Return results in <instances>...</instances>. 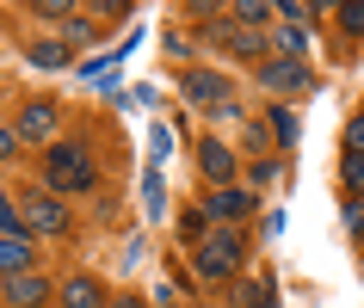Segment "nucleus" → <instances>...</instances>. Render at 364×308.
<instances>
[{
  "mask_svg": "<svg viewBox=\"0 0 364 308\" xmlns=\"http://www.w3.org/2000/svg\"><path fill=\"white\" fill-rule=\"evenodd\" d=\"M56 296H62V308H105V284H99L93 271H75Z\"/></svg>",
  "mask_w": 364,
  "mask_h": 308,
  "instance_id": "obj_8",
  "label": "nucleus"
},
{
  "mask_svg": "<svg viewBox=\"0 0 364 308\" xmlns=\"http://www.w3.org/2000/svg\"><path fill=\"white\" fill-rule=\"evenodd\" d=\"M99 179V167H93V154L80 148V142H50L43 148V192H87Z\"/></svg>",
  "mask_w": 364,
  "mask_h": 308,
  "instance_id": "obj_1",
  "label": "nucleus"
},
{
  "mask_svg": "<svg viewBox=\"0 0 364 308\" xmlns=\"http://www.w3.org/2000/svg\"><path fill=\"white\" fill-rule=\"evenodd\" d=\"M241 234H204L192 247V259H198V277H210V284H229L235 271H241Z\"/></svg>",
  "mask_w": 364,
  "mask_h": 308,
  "instance_id": "obj_2",
  "label": "nucleus"
},
{
  "mask_svg": "<svg viewBox=\"0 0 364 308\" xmlns=\"http://www.w3.org/2000/svg\"><path fill=\"white\" fill-rule=\"evenodd\" d=\"M56 123H62L56 99H31L19 111V142H43V148H50V142H56Z\"/></svg>",
  "mask_w": 364,
  "mask_h": 308,
  "instance_id": "obj_4",
  "label": "nucleus"
},
{
  "mask_svg": "<svg viewBox=\"0 0 364 308\" xmlns=\"http://www.w3.org/2000/svg\"><path fill=\"white\" fill-rule=\"evenodd\" d=\"M340 185L352 197H364V154H340Z\"/></svg>",
  "mask_w": 364,
  "mask_h": 308,
  "instance_id": "obj_14",
  "label": "nucleus"
},
{
  "mask_svg": "<svg viewBox=\"0 0 364 308\" xmlns=\"http://www.w3.org/2000/svg\"><path fill=\"white\" fill-rule=\"evenodd\" d=\"M198 167H204V179L223 192V185L235 179V148H229V142H216V136H204V142H198Z\"/></svg>",
  "mask_w": 364,
  "mask_h": 308,
  "instance_id": "obj_6",
  "label": "nucleus"
},
{
  "mask_svg": "<svg viewBox=\"0 0 364 308\" xmlns=\"http://www.w3.org/2000/svg\"><path fill=\"white\" fill-rule=\"evenodd\" d=\"M31 13H38V19H75V6H68V0H31Z\"/></svg>",
  "mask_w": 364,
  "mask_h": 308,
  "instance_id": "obj_19",
  "label": "nucleus"
},
{
  "mask_svg": "<svg viewBox=\"0 0 364 308\" xmlns=\"http://www.w3.org/2000/svg\"><path fill=\"white\" fill-rule=\"evenodd\" d=\"M19 154V130H0V160H13Z\"/></svg>",
  "mask_w": 364,
  "mask_h": 308,
  "instance_id": "obj_25",
  "label": "nucleus"
},
{
  "mask_svg": "<svg viewBox=\"0 0 364 308\" xmlns=\"http://www.w3.org/2000/svg\"><path fill=\"white\" fill-rule=\"evenodd\" d=\"M31 56V68H68V43H56V38H43V43H31L25 50Z\"/></svg>",
  "mask_w": 364,
  "mask_h": 308,
  "instance_id": "obj_13",
  "label": "nucleus"
},
{
  "mask_svg": "<svg viewBox=\"0 0 364 308\" xmlns=\"http://www.w3.org/2000/svg\"><path fill=\"white\" fill-rule=\"evenodd\" d=\"M19 222H25V234H68L75 229V216H68V204L56 192H31L19 204Z\"/></svg>",
  "mask_w": 364,
  "mask_h": 308,
  "instance_id": "obj_3",
  "label": "nucleus"
},
{
  "mask_svg": "<svg viewBox=\"0 0 364 308\" xmlns=\"http://www.w3.org/2000/svg\"><path fill=\"white\" fill-rule=\"evenodd\" d=\"M346 229L364 234V197H346Z\"/></svg>",
  "mask_w": 364,
  "mask_h": 308,
  "instance_id": "obj_23",
  "label": "nucleus"
},
{
  "mask_svg": "<svg viewBox=\"0 0 364 308\" xmlns=\"http://www.w3.org/2000/svg\"><path fill=\"white\" fill-rule=\"evenodd\" d=\"M112 308H142V302H136V296H117V302Z\"/></svg>",
  "mask_w": 364,
  "mask_h": 308,
  "instance_id": "obj_26",
  "label": "nucleus"
},
{
  "mask_svg": "<svg viewBox=\"0 0 364 308\" xmlns=\"http://www.w3.org/2000/svg\"><path fill=\"white\" fill-rule=\"evenodd\" d=\"M6 302H13V308H43V302H50V277H43V271L6 277Z\"/></svg>",
  "mask_w": 364,
  "mask_h": 308,
  "instance_id": "obj_7",
  "label": "nucleus"
},
{
  "mask_svg": "<svg viewBox=\"0 0 364 308\" xmlns=\"http://www.w3.org/2000/svg\"><path fill=\"white\" fill-rule=\"evenodd\" d=\"M223 93H229V80L210 75V68H192V75H186V99H192V105H223Z\"/></svg>",
  "mask_w": 364,
  "mask_h": 308,
  "instance_id": "obj_10",
  "label": "nucleus"
},
{
  "mask_svg": "<svg viewBox=\"0 0 364 308\" xmlns=\"http://www.w3.org/2000/svg\"><path fill=\"white\" fill-rule=\"evenodd\" d=\"M340 25L352 31V38H364V0H352V6H340Z\"/></svg>",
  "mask_w": 364,
  "mask_h": 308,
  "instance_id": "obj_21",
  "label": "nucleus"
},
{
  "mask_svg": "<svg viewBox=\"0 0 364 308\" xmlns=\"http://www.w3.org/2000/svg\"><path fill=\"white\" fill-rule=\"evenodd\" d=\"M19 271H38V247L25 234H0V277H19Z\"/></svg>",
  "mask_w": 364,
  "mask_h": 308,
  "instance_id": "obj_9",
  "label": "nucleus"
},
{
  "mask_svg": "<svg viewBox=\"0 0 364 308\" xmlns=\"http://www.w3.org/2000/svg\"><path fill=\"white\" fill-rule=\"evenodd\" d=\"M223 43H229L235 56H259L266 43H259V31H223Z\"/></svg>",
  "mask_w": 364,
  "mask_h": 308,
  "instance_id": "obj_16",
  "label": "nucleus"
},
{
  "mask_svg": "<svg viewBox=\"0 0 364 308\" xmlns=\"http://www.w3.org/2000/svg\"><path fill=\"white\" fill-rule=\"evenodd\" d=\"M204 216H223V222H235V216H253V192H235V185H223V192L210 197V204H204Z\"/></svg>",
  "mask_w": 364,
  "mask_h": 308,
  "instance_id": "obj_11",
  "label": "nucleus"
},
{
  "mask_svg": "<svg viewBox=\"0 0 364 308\" xmlns=\"http://www.w3.org/2000/svg\"><path fill=\"white\" fill-rule=\"evenodd\" d=\"M259 87H266V93H309V75H303V62H259Z\"/></svg>",
  "mask_w": 364,
  "mask_h": 308,
  "instance_id": "obj_5",
  "label": "nucleus"
},
{
  "mask_svg": "<svg viewBox=\"0 0 364 308\" xmlns=\"http://www.w3.org/2000/svg\"><path fill=\"white\" fill-rule=\"evenodd\" d=\"M266 123H272V136H278V148H296V130H303V123H296V111H290V105H272Z\"/></svg>",
  "mask_w": 364,
  "mask_h": 308,
  "instance_id": "obj_12",
  "label": "nucleus"
},
{
  "mask_svg": "<svg viewBox=\"0 0 364 308\" xmlns=\"http://www.w3.org/2000/svg\"><path fill=\"white\" fill-rule=\"evenodd\" d=\"M303 43H309V31H296V25H278V50H284V62L303 56Z\"/></svg>",
  "mask_w": 364,
  "mask_h": 308,
  "instance_id": "obj_17",
  "label": "nucleus"
},
{
  "mask_svg": "<svg viewBox=\"0 0 364 308\" xmlns=\"http://www.w3.org/2000/svg\"><path fill=\"white\" fill-rule=\"evenodd\" d=\"M229 19H235V25H259V19H272V6H259V0H241V6H229Z\"/></svg>",
  "mask_w": 364,
  "mask_h": 308,
  "instance_id": "obj_18",
  "label": "nucleus"
},
{
  "mask_svg": "<svg viewBox=\"0 0 364 308\" xmlns=\"http://www.w3.org/2000/svg\"><path fill=\"white\" fill-rule=\"evenodd\" d=\"M93 38V19H87V13H75V19H68V43H87Z\"/></svg>",
  "mask_w": 364,
  "mask_h": 308,
  "instance_id": "obj_24",
  "label": "nucleus"
},
{
  "mask_svg": "<svg viewBox=\"0 0 364 308\" xmlns=\"http://www.w3.org/2000/svg\"><path fill=\"white\" fill-rule=\"evenodd\" d=\"M259 308H272V296H266V302H259Z\"/></svg>",
  "mask_w": 364,
  "mask_h": 308,
  "instance_id": "obj_27",
  "label": "nucleus"
},
{
  "mask_svg": "<svg viewBox=\"0 0 364 308\" xmlns=\"http://www.w3.org/2000/svg\"><path fill=\"white\" fill-rule=\"evenodd\" d=\"M204 234H210V216H204V210H186V216H179V241H186V247H198Z\"/></svg>",
  "mask_w": 364,
  "mask_h": 308,
  "instance_id": "obj_15",
  "label": "nucleus"
},
{
  "mask_svg": "<svg viewBox=\"0 0 364 308\" xmlns=\"http://www.w3.org/2000/svg\"><path fill=\"white\" fill-rule=\"evenodd\" d=\"M0 234H25V222H19V204L0 192Z\"/></svg>",
  "mask_w": 364,
  "mask_h": 308,
  "instance_id": "obj_20",
  "label": "nucleus"
},
{
  "mask_svg": "<svg viewBox=\"0 0 364 308\" xmlns=\"http://www.w3.org/2000/svg\"><path fill=\"white\" fill-rule=\"evenodd\" d=\"M346 154H364V111L346 123Z\"/></svg>",
  "mask_w": 364,
  "mask_h": 308,
  "instance_id": "obj_22",
  "label": "nucleus"
}]
</instances>
